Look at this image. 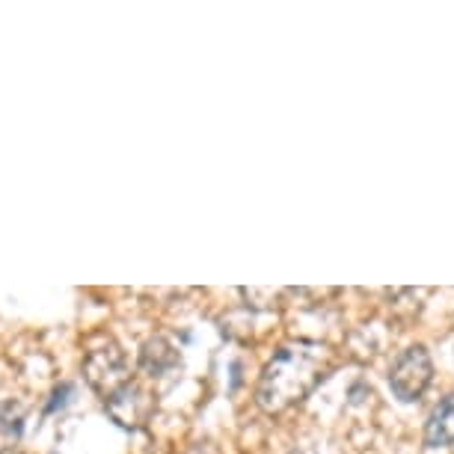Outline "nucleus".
Masks as SVG:
<instances>
[{"instance_id": "obj_1", "label": "nucleus", "mask_w": 454, "mask_h": 454, "mask_svg": "<svg viewBox=\"0 0 454 454\" xmlns=\"http://www.w3.org/2000/svg\"><path fill=\"white\" fill-rule=\"evenodd\" d=\"M330 365V348L318 345V341H297V345L279 348L259 377L255 404L270 416L286 413L318 387Z\"/></svg>"}, {"instance_id": "obj_2", "label": "nucleus", "mask_w": 454, "mask_h": 454, "mask_svg": "<svg viewBox=\"0 0 454 454\" xmlns=\"http://www.w3.org/2000/svg\"><path fill=\"white\" fill-rule=\"evenodd\" d=\"M431 380H434V363L425 345L407 348L389 372V387L395 392V398H401L404 404L422 398L425 389L431 387Z\"/></svg>"}, {"instance_id": "obj_3", "label": "nucleus", "mask_w": 454, "mask_h": 454, "mask_svg": "<svg viewBox=\"0 0 454 454\" xmlns=\"http://www.w3.org/2000/svg\"><path fill=\"white\" fill-rule=\"evenodd\" d=\"M83 377L98 395H114L128 383V359L116 341H101L83 356Z\"/></svg>"}, {"instance_id": "obj_4", "label": "nucleus", "mask_w": 454, "mask_h": 454, "mask_svg": "<svg viewBox=\"0 0 454 454\" xmlns=\"http://www.w3.org/2000/svg\"><path fill=\"white\" fill-rule=\"evenodd\" d=\"M105 407L116 425L128 427V431H137V427H143L155 416V395L143 383L128 380L125 387H119L114 395L105 398Z\"/></svg>"}, {"instance_id": "obj_5", "label": "nucleus", "mask_w": 454, "mask_h": 454, "mask_svg": "<svg viewBox=\"0 0 454 454\" xmlns=\"http://www.w3.org/2000/svg\"><path fill=\"white\" fill-rule=\"evenodd\" d=\"M451 442H454V395H445L434 407V413L425 425V445L427 449H445Z\"/></svg>"}, {"instance_id": "obj_6", "label": "nucleus", "mask_w": 454, "mask_h": 454, "mask_svg": "<svg viewBox=\"0 0 454 454\" xmlns=\"http://www.w3.org/2000/svg\"><path fill=\"white\" fill-rule=\"evenodd\" d=\"M178 365V350L173 348V341L164 339V336H155V339H149L143 345L140 350V368L145 374H152V377H160V374H167L169 368H176Z\"/></svg>"}, {"instance_id": "obj_7", "label": "nucleus", "mask_w": 454, "mask_h": 454, "mask_svg": "<svg viewBox=\"0 0 454 454\" xmlns=\"http://www.w3.org/2000/svg\"><path fill=\"white\" fill-rule=\"evenodd\" d=\"M24 436V410L19 401H0V454L12 451Z\"/></svg>"}, {"instance_id": "obj_8", "label": "nucleus", "mask_w": 454, "mask_h": 454, "mask_svg": "<svg viewBox=\"0 0 454 454\" xmlns=\"http://www.w3.org/2000/svg\"><path fill=\"white\" fill-rule=\"evenodd\" d=\"M241 294H244L247 303L255 306V309H273V306H277L288 291L286 288H244Z\"/></svg>"}]
</instances>
